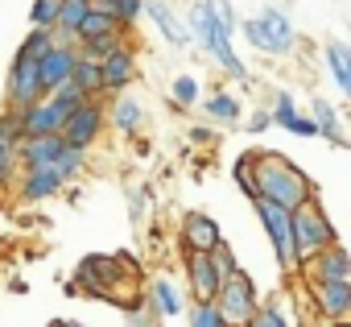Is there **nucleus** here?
I'll list each match as a JSON object with an SVG mask.
<instances>
[{
  "label": "nucleus",
  "instance_id": "nucleus-1",
  "mask_svg": "<svg viewBox=\"0 0 351 327\" xmlns=\"http://www.w3.org/2000/svg\"><path fill=\"white\" fill-rule=\"evenodd\" d=\"M248 161H252V179H256V195H261V199H269V203H277V207H285V212H293L298 203L314 199L310 174L298 170L285 153L265 149V153H248Z\"/></svg>",
  "mask_w": 351,
  "mask_h": 327
},
{
  "label": "nucleus",
  "instance_id": "nucleus-2",
  "mask_svg": "<svg viewBox=\"0 0 351 327\" xmlns=\"http://www.w3.org/2000/svg\"><path fill=\"white\" fill-rule=\"evenodd\" d=\"M191 30L199 34V42H203V46L219 58V67H223L232 79L252 83V79H248V71L240 67L236 50H232V30H236V17H232V5H228V0H199L195 13H191Z\"/></svg>",
  "mask_w": 351,
  "mask_h": 327
},
{
  "label": "nucleus",
  "instance_id": "nucleus-3",
  "mask_svg": "<svg viewBox=\"0 0 351 327\" xmlns=\"http://www.w3.org/2000/svg\"><path fill=\"white\" fill-rule=\"evenodd\" d=\"M289 228H293V257H298V265L339 240L335 228H330V220L322 216V207H318L314 199H306V203H298V207L289 212Z\"/></svg>",
  "mask_w": 351,
  "mask_h": 327
},
{
  "label": "nucleus",
  "instance_id": "nucleus-4",
  "mask_svg": "<svg viewBox=\"0 0 351 327\" xmlns=\"http://www.w3.org/2000/svg\"><path fill=\"white\" fill-rule=\"evenodd\" d=\"M240 30H244V38H248L256 50H265V54H289V50L298 46V34H293L289 17H285L281 9H265L261 17H248Z\"/></svg>",
  "mask_w": 351,
  "mask_h": 327
},
{
  "label": "nucleus",
  "instance_id": "nucleus-5",
  "mask_svg": "<svg viewBox=\"0 0 351 327\" xmlns=\"http://www.w3.org/2000/svg\"><path fill=\"white\" fill-rule=\"evenodd\" d=\"M215 306H219V315H223V323L228 327H244L248 319H252V311H256V282L244 273V269H236L232 278H223L219 282V290H215V298H211Z\"/></svg>",
  "mask_w": 351,
  "mask_h": 327
},
{
  "label": "nucleus",
  "instance_id": "nucleus-6",
  "mask_svg": "<svg viewBox=\"0 0 351 327\" xmlns=\"http://www.w3.org/2000/svg\"><path fill=\"white\" fill-rule=\"evenodd\" d=\"M99 133H104V108H99V100H95V95L79 100V104L66 112L62 128H58V137H62L66 145H79V149H87Z\"/></svg>",
  "mask_w": 351,
  "mask_h": 327
},
{
  "label": "nucleus",
  "instance_id": "nucleus-7",
  "mask_svg": "<svg viewBox=\"0 0 351 327\" xmlns=\"http://www.w3.org/2000/svg\"><path fill=\"white\" fill-rule=\"evenodd\" d=\"M252 207H256V216H261V224H265V232H269V240H273V249H277V261H281V269H298L289 212H285V207H277V203H269V199H261V195L252 199Z\"/></svg>",
  "mask_w": 351,
  "mask_h": 327
},
{
  "label": "nucleus",
  "instance_id": "nucleus-8",
  "mask_svg": "<svg viewBox=\"0 0 351 327\" xmlns=\"http://www.w3.org/2000/svg\"><path fill=\"white\" fill-rule=\"evenodd\" d=\"M46 91L38 83V58H25L17 54L13 58V71H9V108L13 112H25L29 104H38Z\"/></svg>",
  "mask_w": 351,
  "mask_h": 327
},
{
  "label": "nucleus",
  "instance_id": "nucleus-9",
  "mask_svg": "<svg viewBox=\"0 0 351 327\" xmlns=\"http://www.w3.org/2000/svg\"><path fill=\"white\" fill-rule=\"evenodd\" d=\"M298 269H306L310 282H351V257H347V249L339 240L326 245L322 253H314L310 261H302Z\"/></svg>",
  "mask_w": 351,
  "mask_h": 327
},
{
  "label": "nucleus",
  "instance_id": "nucleus-10",
  "mask_svg": "<svg viewBox=\"0 0 351 327\" xmlns=\"http://www.w3.org/2000/svg\"><path fill=\"white\" fill-rule=\"evenodd\" d=\"M66 112H71V108H66L62 100H54V95L46 100V95H42L38 104H29V108L21 112V137L58 133V128H62V120H66Z\"/></svg>",
  "mask_w": 351,
  "mask_h": 327
},
{
  "label": "nucleus",
  "instance_id": "nucleus-11",
  "mask_svg": "<svg viewBox=\"0 0 351 327\" xmlns=\"http://www.w3.org/2000/svg\"><path fill=\"white\" fill-rule=\"evenodd\" d=\"M99 75H104V91H124V87L132 83V75H136V54H132V46H128V42L112 46V50L99 58Z\"/></svg>",
  "mask_w": 351,
  "mask_h": 327
},
{
  "label": "nucleus",
  "instance_id": "nucleus-12",
  "mask_svg": "<svg viewBox=\"0 0 351 327\" xmlns=\"http://www.w3.org/2000/svg\"><path fill=\"white\" fill-rule=\"evenodd\" d=\"M75 58H79V50L75 46H66V42H54L42 58H38V83H42V91H50V87H58L62 79H71V67H75Z\"/></svg>",
  "mask_w": 351,
  "mask_h": 327
},
{
  "label": "nucleus",
  "instance_id": "nucleus-13",
  "mask_svg": "<svg viewBox=\"0 0 351 327\" xmlns=\"http://www.w3.org/2000/svg\"><path fill=\"white\" fill-rule=\"evenodd\" d=\"M62 137L58 133H38V137H21L17 141V157H21V170H38V166H50V161L62 153Z\"/></svg>",
  "mask_w": 351,
  "mask_h": 327
},
{
  "label": "nucleus",
  "instance_id": "nucleus-14",
  "mask_svg": "<svg viewBox=\"0 0 351 327\" xmlns=\"http://www.w3.org/2000/svg\"><path fill=\"white\" fill-rule=\"evenodd\" d=\"M219 240H223V232H219V224L211 216L186 212V220H182V245H186V253H211Z\"/></svg>",
  "mask_w": 351,
  "mask_h": 327
},
{
  "label": "nucleus",
  "instance_id": "nucleus-15",
  "mask_svg": "<svg viewBox=\"0 0 351 327\" xmlns=\"http://www.w3.org/2000/svg\"><path fill=\"white\" fill-rule=\"evenodd\" d=\"M310 290H314V306H318V315L322 319H347V311H351V282H310Z\"/></svg>",
  "mask_w": 351,
  "mask_h": 327
},
{
  "label": "nucleus",
  "instance_id": "nucleus-16",
  "mask_svg": "<svg viewBox=\"0 0 351 327\" xmlns=\"http://www.w3.org/2000/svg\"><path fill=\"white\" fill-rule=\"evenodd\" d=\"M141 13H149V17H153V25L165 34V42H169V46H186V42L195 38V34H186V25H182L178 17H173V9L165 5V0H145Z\"/></svg>",
  "mask_w": 351,
  "mask_h": 327
},
{
  "label": "nucleus",
  "instance_id": "nucleus-17",
  "mask_svg": "<svg viewBox=\"0 0 351 327\" xmlns=\"http://www.w3.org/2000/svg\"><path fill=\"white\" fill-rule=\"evenodd\" d=\"M186 278H191V290L199 302H211L215 290H219V278L211 269V257L207 253H186Z\"/></svg>",
  "mask_w": 351,
  "mask_h": 327
},
{
  "label": "nucleus",
  "instance_id": "nucleus-18",
  "mask_svg": "<svg viewBox=\"0 0 351 327\" xmlns=\"http://www.w3.org/2000/svg\"><path fill=\"white\" fill-rule=\"evenodd\" d=\"M62 174L54 166H38V170H25V183H21V199H50L62 191Z\"/></svg>",
  "mask_w": 351,
  "mask_h": 327
},
{
  "label": "nucleus",
  "instance_id": "nucleus-19",
  "mask_svg": "<svg viewBox=\"0 0 351 327\" xmlns=\"http://www.w3.org/2000/svg\"><path fill=\"white\" fill-rule=\"evenodd\" d=\"M244 327H298V319L289 315V302L285 298H273V302H256V311H252V319L244 323Z\"/></svg>",
  "mask_w": 351,
  "mask_h": 327
},
{
  "label": "nucleus",
  "instance_id": "nucleus-20",
  "mask_svg": "<svg viewBox=\"0 0 351 327\" xmlns=\"http://www.w3.org/2000/svg\"><path fill=\"white\" fill-rule=\"evenodd\" d=\"M124 25L116 21V13H104V9H87L83 13V21H79V34H75V42H83V38H108V34H120Z\"/></svg>",
  "mask_w": 351,
  "mask_h": 327
},
{
  "label": "nucleus",
  "instance_id": "nucleus-21",
  "mask_svg": "<svg viewBox=\"0 0 351 327\" xmlns=\"http://www.w3.org/2000/svg\"><path fill=\"white\" fill-rule=\"evenodd\" d=\"M273 120H277V124H285V133H298V137H314V133H318V128H314V120L298 116V108H293V100H289V95H277Z\"/></svg>",
  "mask_w": 351,
  "mask_h": 327
},
{
  "label": "nucleus",
  "instance_id": "nucleus-22",
  "mask_svg": "<svg viewBox=\"0 0 351 327\" xmlns=\"http://www.w3.org/2000/svg\"><path fill=\"white\" fill-rule=\"evenodd\" d=\"M71 79L83 87V95H99V91H104L99 58H87V54H79V58H75V67H71Z\"/></svg>",
  "mask_w": 351,
  "mask_h": 327
},
{
  "label": "nucleus",
  "instance_id": "nucleus-23",
  "mask_svg": "<svg viewBox=\"0 0 351 327\" xmlns=\"http://www.w3.org/2000/svg\"><path fill=\"white\" fill-rule=\"evenodd\" d=\"M314 128H318L330 145H347L343 124H339V116H335V108H330L326 100H314Z\"/></svg>",
  "mask_w": 351,
  "mask_h": 327
},
{
  "label": "nucleus",
  "instance_id": "nucleus-24",
  "mask_svg": "<svg viewBox=\"0 0 351 327\" xmlns=\"http://www.w3.org/2000/svg\"><path fill=\"white\" fill-rule=\"evenodd\" d=\"M326 63H330V75H335L339 91H351V50L343 42H330L326 46Z\"/></svg>",
  "mask_w": 351,
  "mask_h": 327
},
{
  "label": "nucleus",
  "instance_id": "nucleus-25",
  "mask_svg": "<svg viewBox=\"0 0 351 327\" xmlns=\"http://www.w3.org/2000/svg\"><path fill=\"white\" fill-rule=\"evenodd\" d=\"M141 120H145V108H141L136 100H116V108H112V124H116L120 133H136Z\"/></svg>",
  "mask_w": 351,
  "mask_h": 327
},
{
  "label": "nucleus",
  "instance_id": "nucleus-26",
  "mask_svg": "<svg viewBox=\"0 0 351 327\" xmlns=\"http://www.w3.org/2000/svg\"><path fill=\"white\" fill-rule=\"evenodd\" d=\"M153 306H157L161 315H178V311H182V294L173 290V282H165V278L153 282Z\"/></svg>",
  "mask_w": 351,
  "mask_h": 327
},
{
  "label": "nucleus",
  "instance_id": "nucleus-27",
  "mask_svg": "<svg viewBox=\"0 0 351 327\" xmlns=\"http://www.w3.org/2000/svg\"><path fill=\"white\" fill-rule=\"evenodd\" d=\"M50 46H54V30H50V25H34V34L21 42V50H17V54H25V58H42Z\"/></svg>",
  "mask_w": 351,
  "mask_h": 327
},
{
  "label": "nucleus",
  "instance_id": "nucleus-28",
  "mask_svg": "<svg viewBox=\"0 0 351 327\" xmlns=\"http://www.w3.org/2000/svg\"><path fill=\"white\" fill-rule=\"evenodd\" d=\"M207 112H211L215 120L232 124V120H240V100H236V95H228V91H215V95L207 100Z\"/></svg>",
  "mask_w": 351,
  "mask_h": 327
},
{
  "label": "nucleus",
  "instance_id": "nucleus-29",
  "mask_svg": "<svg viewBox=\"0 0 351 327\" xmlns=\"http://www.w3.org/2000/svg\"><path fill=\"white\" fill-rule=\"evenodd\" d=\"M207 257H211V269H215V278H219V282H223V278H232V273L240 269V261L232 257V249H228V240H219V245H215V249H211Z\"/></svg>",
  "mask_w": 351,
  "mask_h": 327
},
{
  "label": "nucleus",
  "instance_id": "nucleus-30",
  "mask_svg": "<svg viewBox=\"0 0 351 327\" xmlns=\"http://www.w3.org/2000/svg\"><path fill=\"white\" fill-rule=\"evenodd\" d=\"M191 327H228V323H223V315H219L215 302H199L195 315H191Z\"/></svg>",
  "mask_w": 351,
  "mask_h": 327
},
{
  "label": "nucleus",
  "instance_id": "nucleus-31",
  "mask_svg": "<svg viewBox=\"0 0 351 327\" xmlns=\"http://www.w3.org/2000/svg\"><path fill=\"white\" fill-rule=\"evenodd\" d=\"M120 42H124L120 34H108V38H83V50H79V54H87V58H104V54H108L112 46H120Z\"/></svg>",
  "mask_w": 351,
  "mask_h": 327
},
{
  "label": "nucleus",
  "instance_id": "nucleus-32",
  "mask_svg": "<svg viewBox=\"0 0 351 327\" xmlns=\"http://www.w3.org/2000/svg\"><path fill=\"white\" fill-rule=\"evenodd\" d=\"M199 100V83L191 79V75H182V79H173V104H182V108H191Z\"/></svg>",
  "mask_w": 351,
  "mask_h": 327
},
{
  "label": "nucleus",
  "instance_id": "nucleus-33",
  "mask_svg": "<svg viewBox=\"0 0 351 327\" xmlns=\"http://www.w3.org/2000/svg\"><path fill=\"white\" fill-rule=\"evenodd\" d=\"M46 95H54V100H62L66 108H75L79 100H87V95H83V87H79L75 79H62V83H58V87H50Z\"/></svg>",
  "mask_w": 351,
  "mask_h": 327
},
{
  "label": "nucleus",
  "instance_id": "nucleus-34",
  "mask_svg": "<svg viewBox=\"0 0 351 327\" xmlns=\"http://www.w3.org/2000/svg\"><path fill=\"white\" fill-rule=\"evenodd\" d=\"M236 183H240V191H244L248 199H256V179H252V161H248V153L236 161Z\"/></svg>",
  "mask_w": 351,
  "mask_h": 327
},
{
  "label": "nucleus",
  "instance_id": "nucleus-35",
  "mask_svg": "<svg viewBox=\"0 0 351 327\" xmlns=\"http://www.w3.org/2000/svg\"><path fill=\"white\" fill-rule=\"evenodd\" d=\"M141 5H145V0H112V13H116L120 25H132L141 17Z\"/></svg>",
  "mask_w": 351,
  "mask_h": 327
},
{
  "label": "nucleus",
  "instance_id": "nucleus-36",
  "mask_svg": "<svg viewBox=\"0 0 351 327\" xmlns=\"http://www.w3.org/2000/svg\"><path fill=\"white\" fill-rule=\"evenodd\" d=\"M0 141H13V145L21 141V112L9 108L5 116H0Z\"/></svg>",
  "mask_w": 351,
  "mask_h": 327
},
{
  "label": "nucleus",
  "instance_id": "nucleus-37",
  "mask_svg": "<svg viewBox=\"0 0 351 327\" xmlns=\"http://www.w3.org/2000/svg\"><path fill=\"white\" fill-rule=\"evenodd\" d=\"M34 25H50L54 30V17H58V0H34Z\"/></svg>",
  "mask_w": 351,
  "mask_h": 327
},
{
  "label": "nucleus",
  "instance_id": "nucleus-38",
  "mask_svg": "<svg viewBox=\"0 0 351 327\" xmlns=\"http://www.w3.org/2000/svg\"><path fill=\"white\" fill-rule=\"evenodd\" d=\"M17 170V145L13 141H0V183Z\"/></svg>",
  "mask_w": 351,
  "mask_h": 327
},
{
  "label": "nucleus",
  "instance_id": "nucleus-39",
  "mask_svg": "<svg viewBox=\"0 0 351 327\" xmlns=\"http://www.w3.org/2000/svg\"><path fill=\"white\" fill-rule=\"evenodd\" d=\"M269 124H273L269 112H256V116H252V133H261V128H269Z\"/></svg>",
  "mask_w": 351,
  "mask_h": 327
},
{
  "label": "nucleus",
  "instance_id": "nucleus-40",
  "mask_svg": "<svg viewBox=\"0 0 351 327\" xmlns=\"http://www.w3.org/2000/svg\"><path fill=\"white\" fill-rule=\"evenodd\" d=\"M191 133H195V141H199V145H207V141H211V137H215V133H211V128H191Z\"/></svg>",
  "mask_w": 351,
  "mask_h": 327
},
{
  "label": "nucleus",
  "instance_id": "nucleus-41",
  "mask_svg": "<svg viewBox=\"0 0 351 327\" xmlns=\"http://www.w3.org/2000/svg\"><path fill=\"white\" fill-rule=\"evenodd\" d=\"M335 327H347V319H335Z\"/></svg>",
  "mask_w": 351,
  "mask_h": 327
},
{
  "label": "nucleus",
  "instance_id": "nucleus-42",
  "mask_svg": "<svg viewBox=\"0 0 351 327\" xmlns=\"http://www.w3.org/2000/svg\"><path fill=\"white\" fill-rule=\"evenodd\" d=\"M62 327H83V323H62Z\"/></svg>",
  "mask_w": 351,
  "mask_h": 327
}]
</instances>
